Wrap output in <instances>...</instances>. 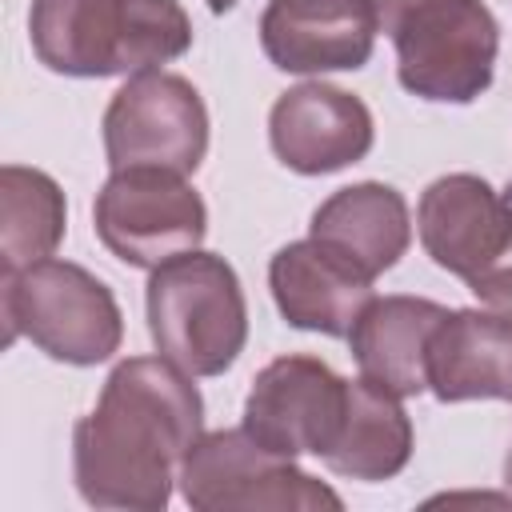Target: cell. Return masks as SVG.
<instances>
[{
	"instance_id": "cell-8",
	"label": "cell",
	"mask_w": 512,
	"mask_h": 512,
	"mask_svg": "<svg viewBox=\"0 0 512 512\" xmlns=\"http://www.w3.org/2000/svg\"><path fill=\"white\" fill-rule=\"evenodd\" d=\"M208 232L200 192L164 168H120L96 196V236L132 268H160L196 252Z\"/></svg>"
},
{
	"instance_id": "cell-4",
	"label": "cell",
	"mask_w": 512,
	"mask_h": 512,
	"mask_svg": "<svg viewBox=\"0 0 512 512\" xmlns=\"http://www.w3.org/2000/svg\"><path fill=\"white\" fill-rule=\"evenodd\" d=\"M4 344L28 336L64 364H100L120 348L124 320L104 280L68 260H36L0 276Z\"/></svg>"
},
{
	"instance_id": "cell-9",
	"label": "cell",
	"mask_w": 512,
	"mask_h": 512,
	"mask_svg": "<svg viewBox=\"0 0 512 512\" xmlns=\"http://www.w3.org/2000/svg\"><path fill=\"white\" fill-rule=\"evenodd\" d=\"M344 404L348 380L324 360L280 356L256 376L244 400V428L280 456H324L340 432Z\"/></svg>"
},
{
	"instance_id": "cell-3",
	"label": "cell",
	"mask_w": 512,
	"mask_h": 512,
	"mask_svg": "<svg viewBox=\"0 0 512 512\" xmlns=\"http://www.w3.org/2000/svg\"><path fill=\"white\" fill-rule=\"evenodd\" d=\"M148 332L188 376H220L244 352L248 308L244 288L224 256L184 252L152 268Z\"/></svg>"
},
{
	"instance_id": "cell-21",
	"label": "cell",
	"mask_w": 512,
	"mask_h": 512,
	"mask_svg": "<svg viewBox=\"0 0 512 512\" xmlns=\"http://www.w3.org/2000/svg\"><path fill=\"white\" fill-rule=\"evenodd\" d=\"M504 484H508V492H512V448H508V460H504Z\"/></svg>"
},
{
	"instance_id": "cell-17",
	"label": "cell",
	"mask_w": 512,
	"mask_h": 512,
	"mask_svg": "<svg viewBox=\"0 0 512 512\" xmlns=\"http://www.w3.org/2000/svg\"><path fill=\"white\" fill-rule=\"evenodd\" d=\"M412 456V424L400 396L376 388L372 380H348V404L324 464L352 480H388Z\"/></svg>"
},
{
	"instance_id": "cell-20",
	"label": "cell",
	"mask_w": 512,
	"mask_h": 512,
	"mask_svg": "<svg viewBox=\"0 0 512 512\" xmlns=\"http://www.w3.org/2000/svg\"><path fill=\"white\" fill-rule=\"evenodd\" d=\"M232 4H236V0H208V8H212V12H228Z\"/></svg>"
},
{
	"instance_id": "cell-12",
	"label": "cell",
	"mask_w": 512,
	"mask_h": 512,
	"mask_svg": "<svg viewBox=\"0 0 512 512\" xmlns=\"http://www.w3.org/2000/svg\"><path fill=\"white\" fill-rule=\"evenodd\" d=\"M376 32V0H272L260 16L264 56L284 72L360 68Z\"/></svg>"
},
{
	"instance_id": "cell-10",
	"label": "cell",
	"mask_w": 512,
	"mask_h": 512,
	"mask_svg": "<svg viewBox=\"0 0 512 512\" xmlns=\"http://www.w3.org/2000/svg\"><path fill=\"white\" fill-rule=\"evenodd\" d=\"M420 244L452 276L476 280L512 252V200L472 172L440 176L420 196Z\"/></svg>"
},
{
	"instance_id": "cell-15",
	"label": "cell",
	"mask_w": 512,
	"mask_h": 512,
	"mask_svg": "<svg viewBox=\"0 0 512 512\" xmlns=\"http://www.w3.org/2000/svg\"><path fill=\"white\" fill-rule=\"evenodd\" d=\"M436 400H512V312H448L428 348Z\"/></svg>"
},
{
	"instance_id": "cell-2",
	"label": "cell",
	"mask_w": 512,
	"mask_h": 512,
	"mask_svg": "<svg viewBox=\"0 0 512 512\" xmlns=\"http://www.w3.org/2000/svg\"><path fill=\"white\" fill-rule=\"evenodd\" d=\"M32 52L64 76H120L188 52L192 24L176 0H32Z\"/></svg>"
},
{
	"instance_id": "cell-13",
	"label": "cell",
	"mask_w": 512,
	"mask_h": 512,
	"mask_svg": "<svg viewBox=\"0 0 512 512\" xmlns=\"http://www.w3.org/2000/svg\"><path fill=\"white\" fill-rule=\"evenodd\" d=\"M268 284L288 324L324 336H348L360 312L372 304V280L312 236L272 256Z\"/></svg>"
},
{
	"instance_id": "cell-7",
	"label": "cell",
	"mask_w": 512,
	"mask_h": 512,
	"mask_svg": "<svg viewBox=\"0 0 512 512\" xmlns=\"http://www.w3.org/2000/svg\"><path fill=\"white\" fill-rule=\"evenodd\" d=\"M104 152L112 172L164 168L188 176L208 152V112L200 92L160 68L136 72L104 112Z\"/></svg>"
},
{
	"instance_id": "cell-16",
	"label": "cell",
	"mask_w": 512,
	"mask_h": 512,
	"mask_svg": "<svg viewBox=\"0 0 512 512\" xmlns=\"http://www.w3.org/2000/svg\"><path fill=\"white\" fill-rule=\"evenodd\" d=\"M312 240L376 280L404 256L412 240L408 204L396 188L376 180L340 188L312 212Z\"/></svg>"
},
{
	"instance_id": "cell-18",
	"label": "cell",
	"mask_w": 512,
	"mask_h": 512,
	"mask_svg": "<svg viewBox=\"0 0 512 512\" xmlns=\"http://www.w3.org/2000/svg\"><path fill=\"white\" fill-rule=\"evenodd\" d=\"M64 236V192L20 164L0 168V276L48 260Z\"/></svg>"
},
{
	"instance_id": "cell-1",
	"label": "cell",
	"mask_w": 512,
	"mask_h": 512,
	"mask_svg": "<svg viewBox=\"0 0 512 512\" xmlns=\"http://www.w3.org/2000/svg\"><path fill=\"white\" fill-rule=\"evenodd\" d=\"M200 428L204 400L184 368L168 356H132L116 364L96 412L72 432L80 496L92 508L160 512Z\"/></svg>"
},
{
	"instance_id": "cell-11",
	"label": "cell",
	"mask_w": 512,
	"mask_h": 512,
	"mask_svg": "<svg viewBox=\"0 0 512 512\" xmlns=\"http://www.w3.org/2000/svg\"><path fill=\"white\" fill-rule=\"evenodd\" d=\"M268 140L284 168L324 176L348 168L372 148V112L360 96L308 80L288 88L268 116Z\"/></svg>"
},
{
	"instance_id": "cell-5",
	"label": "cell",
	"mask_w": 512,
	"mask_h": 512,
	"mask_svg": "<svg viewBox=\"0 0 512 512\" xmlns=\"http://www.w3.org/2000/svg\"><path fill=\"white\" fill-rule=\"evenodd\" d=\"M388 36L400 84L420 100L468 104L492 84L500 28L480 0H408Z\"/></svg>"
},
{
	"instance_id": "cell-19",
	"label": "cell",
	"mask_w": 512,
	"mask_h": 512,
	"mask_svg": "<svg viewBox=\"0 0 512 512\" xmlns=\"http://www.w3.org/2000/svg\"><path fill=\"white\" fill-rule=\"evenodd\" d=\"M468 288H472L484 304H492L496 312H512V252H508L500 264H492L484 276L468 280Z\"/></svg>"
},
{
	"instance_id": "cell-6",
	"label": "cell",
	"mask_w": 512,
	"mask_h": 512,
	"mask_svg": "<svg viewBox=\"0 0 512 512\" xmlns=\"http://www.w3.org/2000/svg\"><path fill=\"white\" fill-rule=\"evenodd\" d=\"M180 488L184 500L196 512H340L344 500L292 464V456H280L264 448L248 428H220L200 432V440L188 448L180 464Z\"/></svg>"
},
{
	"instance_id": "cell-14",
	"label": "cell",
	"mask_w": 512,
	"mask_h": 512,
	"mask_svg": "<svg viewBox=\"0 0 512 512\" xmlns=\"http://www.w3.org/2000/svg\"><path fill=\"white\" fill-rule=\"evenodd\" d=\"M448 316L444 304L424 296H384L360 312L352 324V356L360 376L392 396H416L428 388V348Z\"/></svg>"
}]
</instances>
